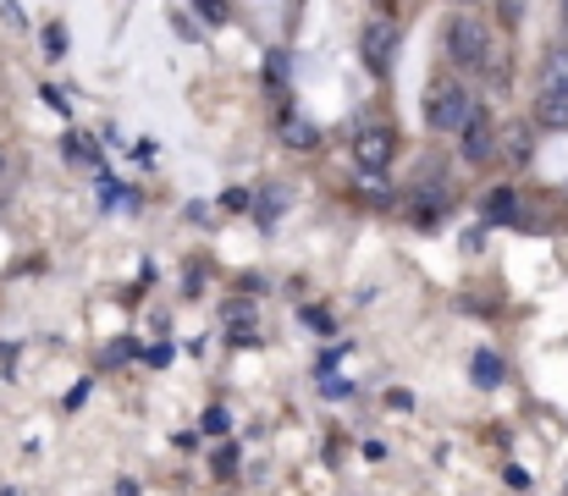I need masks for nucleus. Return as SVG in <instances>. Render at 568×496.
Instances as JSON below:
<instances>
[{"label": "nucleus", "mask_w": 568, "mask_h": 496, "mask_svg": "<svg viewBox=\"0 0 568 496\" xmlns=\"http://www.w3.org/2000/svg\"><path fill=\"white\" fill-rule=\"evenodd\" d=\"M0 17H6V22H17V28H22V6H17V0H0Z\"/></svg>", "instance_id": "obj_11"}, {"label": "nucleus", "mask_w": 568, "mask_h": 496, "mask_svg": "<svg viewBox=\"0 0 568 496\" xmlns=\"http://www.w3.org/2000/svg\"><path fill=\"white\" fill-rule=\"evenodd\" d=\"M564 22H568V0H564Z\"/></svg>", "instance_id": "obj_15"}, {"label": "nucleus", "mask_w": 568, "mask_h": 496, "mask_svg": "<svg viewBox=\"0 0 568 496\" xmlns=\"http://www.w3.org/2000/svg\"><path fill=\"white\" fill-rule=\"evenodd\" d=\"M475 381L480 386H497L503 381V358L497 353H475Z\"/></svg>", "instance_id": "obj_9"}, {"label": "nucleus", "mask_w": 568, "mask_h": 496, "mask_svg": "<svg viewBox=\"0 0 568 496\" xmlns=\"http://www.w3.org/2000/svg\"><path fill=\"white\" fill-rule=\"evenodd\" d=\"M541 94H568V44H552L541 61Z\"/></svg>", "instance_id": "obj_6"}, {"label": "nucleus", "mask_w": 568, "mask_h": 496, "mask_svg": "<svg viewBox=\"0 0 568 496\" xmlns=\"http://www.w3.org/2000/svg\"><path fill=\"white\" fill-rule=\"evenodd\" d=\"M503 17L514 22V17H519V0H503Z\"/></svg>", "instance_id": "obj_13"}, {"label": "nucleus", "mask_w": 568, "mask_h": 496, "mask_svg": "<svg viewBox=\"0 0 568 496\" xmlns=\"http://www.w3.org/2000/svg\"><path fill=\"white\" fill-rule=\"evenodd\" d=\"M458 6H475V0H458Z\"/></svg>", "instance_id": "obj_16"}, {"label": "nucleus", "mask_w": 568, "mask_h": 496, "mask_svg": "<svg viewBox=\"0 0 568 496\" xmlns=\"http://www.w3.org/2000/svg\"><path fill=\"white\" fill-rule=\"evenodd\" d=\"M458 144H464V161L469 165H486L497 155V122H491V111H469V122L458 128Z\"/></svg>", "instance_id": "obj_4"}, {"label": "nucleus", "mask_w": 568, "mask_h": 496, "mask_svg": "<svg viewBox=\"0 0 568 496\" xmlns=\"http://www.w3.org/2000/svg\"><path fill=\"white\" fill-rule=\"evenodd\" d=\"M469 111H475V100H469V89H464L458 78H436V83H430V94H425V122H430L436 133H458V128L469 122Z\"/></svg>", "instance_id": "obj_2"}, {"label": "nucleus", "mask_w": 568, "mask_h": 496, "mask_svg": "<svg viewBox=\"0 0 568 496\" xmlns=\"http://www.w3.org/2000/svg\"><path fill=\"white\" fill-rule=\"evenodd\" d=\"M536 122L541 128H568V94H536Z\"/></svg>", "instance_id": "obj_7"}, {"label": "nucleus", "mask_w": 568, "mask_h": 496, "mask_svg": "<svg viewBox=\"0 0 568 496\" xmlns=\"http://www.w3.org/2000/svg\"><path fill=\"white\" fill-rule=\"evenodd\" d=\"M199 11H204L210 22H221V6H215V0H199Z\"/></svg>", "instance_id": "obj_12"}, {"label": "nucleus", "mask_w": 568, "mask_h": 496, "mask_svg": "<svg viewBox=\"0 0 568 496\" xmlns=\"http://www.w3.org/2000/svg\"><path fill=\"white\" fill-rule=\"evenodd\" d=\"M0 176H6V155H0Z\"/></svg>", "instance_id": "obj_14"}, {"label": "nucleus", "mask_w": 568, "mask_h": 496, "mask_svg": "<svg viewBox=\"0 0 568 496\" xmlns=\"http://www.w3.org/2000/svg\"><path fill=\"white\" fill-rule=\"evenodd\" d=\"M392 155H397V133L392 128H359L354 133V161L365 165V171H386L392 165Z\"/></svg>", "instance_id": "obj_5"}, {"label": "nucleus", "mask_w": 568, "mask_h": 496, "mask_svg": "<svg viewBox=\"0 0 568 496\" xmlns=\"http://www.w3.org/2000/svg\"><path fill=\"white\" fill-rule=\"evenodd\" d=\"M514 215V193L508 188H497L491 199H486V221H508Z\"/></svg>", "instance_id": "obj_10"}, {"label": "nucleus", "mask_w": 568, "mask_h": 496, "mask_svg": "<svg viewBox=\"0 0 568 496\" xmlns=\"http://www.w3.org/2000/svg\"><path fill=\"white\" fill-rule=\"evenodd\" d=\"M282 144H287V150H315L321 133H315L304 117H287V122H282Z\"/></svg>", "instance_id": "obj_8"}, {"label": "nucleus", "mask_w": 568, "mask_h": 496, "mask_svg": "<svg viewBox=\"0 0 568 496\" xmlns=\"http://www.w3.org/2000/svg\"><path fill=\"white\" fill-rule=\"evenodd\" d=\"M392 50H397V28L386 22V17H371L365 28H359V55H365V67L386 78L392 72Z\"/></svg>", "instance_id": "obj_3"}, {"label": "nucleus", "mask_w": 568, "mask_h": 496, "mask_svg": "<svg viewBox=\"0 0 568 496\" xmlns=\"http://www.w3.org/2000/svg\"><path fill=\"white\" fill-rule=\"evenodd\" d=\"M442 39H447V55H453L464 72H491V28H486L480 17L458 11V17L442 28Z\"/></svg>", "instance_id": "obj_1"}]
</instances>
